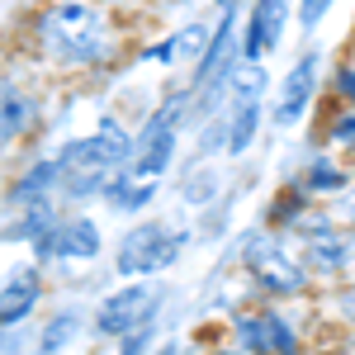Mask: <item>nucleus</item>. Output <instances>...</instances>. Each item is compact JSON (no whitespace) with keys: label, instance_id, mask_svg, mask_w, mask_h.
Here are the masks:
<instances>
[{"label":"nucleus","instance_id":"30","mask_svg":"<svg viewBox=\"0 0 355 355\" xmlns=\"http://www.w3.org/2000/svg\"><path fill=\"white\" fill-rule=\"evenodd\" d=\"M214 5H218V10H227V5H237V0H214Z\"/></svg>","mask_w":355,"mask_h":355},{"label":"nucleus","instance_id":"28","mask_svg":"<svg viewBox=\"0 0 355 355\" xmlns=\"http://www.w3.org/2000/svg\"><path fill=\"white\" fill-rule=\"evenodd\" d=\"M28 346V331H5L0 327V355H24Z\"/></svg>","mask_w":355,"mask_h":355},{"label":"nucleus","instance_id":"12","mask_svg":"<svg viewBox=\"0 0 355 355\" xmlns=\"http://www.w3.org/2000/svg\"><path fill=\"white\" fill-rule=\"evenodd\" d=\"M322 90H327L322 85V53L318 48H303L270 95V128H299L303 119H308V110L318 105Z\"/></svg>","mask_w":355,"mask_h":355},{"label":"nucleus","instance_id":"15","mask_svg":"<svg viewBox=\"0 0 355 355\" xmlns=\"http://www.w3.org/2000/svg\"><path fill=\"white\" fill-rule=\"evenodd\" d=\"M209 38H214V19H190V24L162 33L157 43H147V48L137 53V62H142V67H162V71L185 67V62L194 67V62H199V53L209 48Z\"/></svg>","mask_w":355,"mask_h":355},{"label":"nucleus","instance_id":"6","mask_svg":"<svg viewBox=\"0 0 355 355\" xmlns=\"http://www.w3.org/2000/svg\"><path fill=\"white\" fill-rule=\"evenodd\" d=\"M294 251H299V261L308 266V275L318 279L322 294L355 279V227H346L327 204H318V209L299 223Z\"/></svg>","mask_w":355,"mask_h":355},{"label":"nucleus","instance_id":"18","mask_svg":"<svg viewBox=\"0 0 355 355\" xmlns=\"http://www.w3.org/2000/svg\"><path fill=\"white\" fill-rule=\"evenodd\" d=\"M313 209H318V199L303 190L299 175H289V180L266 199V209H261V227H270V232H279V237H294L299 223L308 218Z\"/></svg>","mask_w":355,"mask_h":355},{"label":"nucleus","instance_id":"4","mask_svg":"<svg viewBox=\"0 0 355 355\" xmlns=\"http://www.w3.org/2000/svg\"><path fill=\"white\" fill-rule=\"evenodd\" d=\"M43 128H48V81L15 53H0V162L33 147Z\"/></svg>","mask_w":355,"mask_h":355},{"label":"nucleus","instance_id":"11","mask_svg":"<svg viewBox=\"0 0 355 355\" xmlns=\"http://www.w3.org/2000/svg\"><path fill=\"white\" fill-rule=\"evenodd\" d=\"M105 256V227L90 218V214H62V218L28 246V261H38L43 270H81L95 266Z\"/></svg>","mask_w":355,"mask_h":355},{"label":"nucleus","instance_id":"31","mask_svg":"<svg viewBox=\"0 0 355 355\" xmlns=\"http://www.w3.org/2000/svg\"><path fill=\"white\" fill-rule=\"evenodd\" d=\"M351 53H355V38H351Z\"/></svg>","mask_w":355,"mask_h":355},{"label":"nucleus","instance_id":"21","mask_svg":"<svg viewBox=\"0 0 355 355\" xmlns=\"http://www.w3.org/2000/svg\"><path fill=\"white\" fill-rule=\"evenodd\" d=\"M90 327V313H76V308H57L53 318H43V327L33 336V355H62L67 346L81 341V331Z\"/></svg>","mask_w":355,"mask_h":355},{"label":"nucleus","instance_id":"2","mask_svg":"<svg viewBox=\"0 0 355 355\" xmlns=\"http://www.w3.org/2000/svg\"><path fill=\"white\" fill-rule=\"evenodd\" d=\"M133 147H137V128L123 114H105L85 137H67L57 147V162H62V190H57V199L62 204L100 199L105 185L133 162Z\"/></svg>","mask_w":355,"mask_h":355},{"label":"nucleus","instance_id":"5","mask_svg":"<svg viewBox=\"0 0 355 355\" xmlns=\"http://www.w3.org/2000/svg\"><path fill=\"white\" fill-rule=\"evenodd\" d=\"M194 242L190 223L175 218H137L114 242V279H157L166 275Z\"/></svg>","mask_w":355,"mask_h":355},{"label":"nucleus","instance_id":"3","mask_svg":"<svg viewBox=\"0 0 355 355\" xmlns=\"http://www.w3.org/2000/svg\"><path fill=\"white\" fill-rule=\"evenodd\" d=\"M237 270L246 275L251 294L261 303H303L318 299V279L294 251V237H279L270 227H251L237 242Z\"/></svg>","mask_w":355,"mask_h":355},{"label":"nucleus","instance_id":"22","mask_svg":"<svg viewBox=\"0 0 355 355\" xmlns=\"http://www.w3.org/2000/svg\"><path fill=\"white\" fill-rule=\"evenodd\" d=\"M318 142H322V152H336V157L355 162V110L331 105V110L322 114V133H318Z\"/></svg>","mask_w":355,"mask_h":355},{"label":"nucleus","instance_id":"25","mask_svg":"<svg viewBox=\"0 0 355 355\" xmlns=\"http://www.w3.org/2000/svg\"><path fill=\"white\" fill-rule=\"evenodd\" d=\"M327 318L341 331H351V336H355V279H351V284H341V289H327Z\"/></svg>","mask_w":355,"mask_h":355},{"label":"nucleus","instance_id":"24","mask_svg":"<svg viewBox=\"0 0 355 355\" xmlns=\"http://www.w3.org/2000/svg\"><path fill=\"white\" fill-rule=\"evenodd\" d=\"M327 100H331V105H346V110H355V53H346L336 67H331V76H327Z\"/></svg>","mask_w":355,"mask_h":355},{"label":"nucleus","instance_id":"7","mask_svg":"<svg viewBox=\"0 0 355 355\" xmlns=\"http://www.w3.org/2000/svg\"><path fill=\"white\" fill-rule=\"evenodd\" d=\"M190 123H194L190 119V90H185V85H171L162 100L147 110V119L137 123V147H133L128 171L162 185V175L175 166V157H180V133H185Z\"/></svg>","mask_w":355,"mask_h":355},{"label":"nucleus","instance_id":"10","mask_svg":"<svg viewBox=\"0 0 355 355\" xmlns=\"http://www.w3.org/2000/svg\"><path fill=\"white\" fill-rule=\"evenodd\" d=\"M270 76H266V62H242V71H237V81L227 90V100H223L218 119L227 123V162H237L246 157L261 133H266V100H270Z\"/></svg>","mask_w":355,"mask_h":355},{"label":"nucleus","instance_id":"14","mask_svg":"<svg viewBox=\"0 0 355 355\" xmlns=\"http://www.w3.org/2000/svg\"><path fill=\"white\" fill-rule=\"evenodd\" d=\"M299 15V0H251L242 15V57L246 62H266L270 53H279L284 28Z\"/></svg>","mask_w":355,"mask_h":355},{"label":"nucleus","instance_id":"17","mask_svg":"<svg viewBox=\"0 0 355 355\" xmlns=\"http://www.w3.org/2000/svg\"><path fill=\"white\" fill-rule=\"evenodd\" d=\"M62 190V162L53 157H33L24 162L15 175H10V185H5V209H24L33 199H48V194Z\"/></svg>","mask_w":355,"mask_h":355},{"label":"nucleus","instance_id":"27","mask_svg":"<svg viewBox=\"0 0 355 355\" xmlns=\"http://www.w3.org/2000/svg\"><path fill=\"white\" fill-rule=\"evenodd\" d=\"M327 209H331V214H336L341 223H346V227H355V185H351L346 194H341V199H331Z\"/></svg>","mask_w":355,"mask_h":355},{"label":"nucleus","instance_id":"23","mask_svg":"<svg viewBox=\"0 0 355 355\" xmlns=\"http://www.w3.org/2000/svg\"><path fill=\"white\" fill-rule=\"evenodd\" d=\"M218 190H223V175L214 171V166H194L190 175H185V185H180V194H185V204L190 209H209V204H218Z\"/></svg>","mask_w":355,"mask_h":355},{"label":"nucleus","instance_id":"29","mask_svg":"<svg viewBox=\"0 0 355 355\" xmlns=\"http://www.w3.org/2000/svg\"><path fill=\"white\" fill-rule=\"evenodd\" d=\"M194 355H251V351H246V346H237V341H227V336H223V341H214V346H204V351H194Z\"/></svg>","mask_w":355,"mask_h":355},{"label":"nucleus","instance_id":"13","mask_svg":"<svg viewBox=\"0 0 355 355\" xmlns=\"http://www.w3.org/2000/svg\"><path fill=\"white\" fill-rule=\"evenodd\" d=\"M43 299H48V270L38 261H15L5 270V279H0V327L28 331Z\"/></svg>","mask_w":355,"mask_h":355},{"label":"nucleus","instance_id":"20","mask_svg":"<svg viewBox=\"0 0 355 355\" xmlns=\"http://www.w3.org/2000/svg\"><path fill=\"white\" fill-rule=\"evenodd\" d=\"M67 209H62V199L48 194V199H33L24 209H10V223H5V232H0V242H19V246H33L57 218H62Z\"/></svg>","mask_w":355,"mask_h":355},{"label":"nucleus","instance_id":"8","mask_svg":"<svg viewBox=\"0 0 355 355\" xmlns=\"http://www.w3.org/2000/svg\"><path fill=\"white\" fill-rule=\"evenodd\" d=\"M227 341L251 355H308V327L299 322L294 303H246L227 313Z\"/></svg>","mask_w":355,"mask_h":355},{"label":"nucleus","instance_id":"19","mask_svg":"<svg viewBox=\"0 0 355 355\" xmlns=\"http://www.w3.org/2000/svg\"><path fill=\"white\" fill-rule=\"evenodd\" d=\"M157 180H142V175H133L128 166L114 175L110 185H105V194H100V204L110 209V214H119V218H142L152 204H157Z\"/></svg>","mask_w":355,"mask_h":355},{"label":"nucleus","instance_id":"26","mask_svg":"<svg viewBox=\"0 0 355 355\" xmlns=\"http://www.w3.org/2000/svg\"><path fill=\"white\" fill-rule=\"evenodd\" d=\"M331 5H336V0H299V15H294V19H299V28H303V33H313V28L327 19Z\"/></svg>","mask_w":355,"mask_h":355},{"label":"nucleus","instance_id":"9","mask_svg":"<svg viewBox=\"0 0 355 355\" xmlns=\"http://www.w3.org/2000/svg\"><path fill=\"white\" fill-rule=\"evenodd\" d=\"M162 299H166V289L157 279H123L119 289H110L105 299L90 308V336L119 346V341H128L137 331L157 327Z\"/></svg>","mask_w":355,"mask_h":355},{"label":"nucleus","instance_id":"16","mask_svg":"<svg viewBox=\"0 0 355 355\" xmlns=\"http://www.w3.org/2000/svg\"><path fill=\"white\" fill-rule=\"evenodd\" d=\"M294 175L303 180V190L313 194L318 204H331V199H341L355 185V162L336 157V152H313Z\"/></svg>","mask_w":355,"mask_h":355},{"label":"nucleus","instance_id":"1","mask_svg":"<svg viewBox=\"0 0 355 355\" xmlns=\"http://www.w3.org/2000/svg\"><path fill=\"white\" fill-rule=\"evenodd\" d=\"M10 53L48 85L95 81L133 53V33L114 0H33L15 24Z\"/></svg>","mask_w":355,"mask_h":355}]
</instances>
